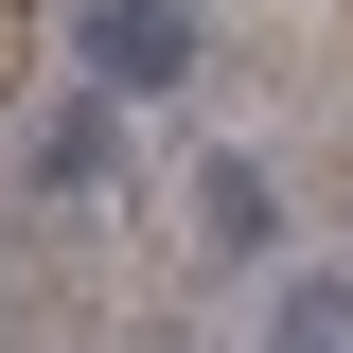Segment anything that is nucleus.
I'll list each match as a JSON object with an SVG mask.
<instances>
[{"label": "nucleus", "instance_id": "obj_1", "mask_svg": "<svg viewBox=\"0 0 353 353\" xmlns=\"http://www.w3.org/2000/svg\"><path fill=\"white\" fill-rule=\"evenodd\" d=\"M194 53H212V36H194V0H88V18H71V71L106 88V106H159Z\"/></svg>", "mask_w": 353, "mask_h": 353}, {"label": "nucleus", "instance_id": "obj_2", "mask_svg": "<svg viewBox=\"0 0 353 353\" xmlns=\"http://www.w3.org/2000/svg\"><path fill=\"white\" fill-rule=\"evenodd\" d=\"M194 248H212V265H265V248H283V194H265V159H194Z\"/></svg>", "mask_w": 353, "mask_h": 353}, {"label": "nucleus", "instance_id": "obj_3", "mask_svg": "<svg viewBox=\"0 0 353 353\" xmlns=\"http://www.w3.org/2000/svg\"><path fill=\"white\" fill-rule=\"evenodd\" d=\"M88 176H106V88H88V106H53V124H36V194H88Z\"/></svg>", "mask_w": 353, "mask_h": 353}, {"label": "nucleus", "instance_id": "obj_4", "mask_svg": "<svg viewBox=\"0 0 353 353\" xmlns=\"http://www.w3.org/2000/svg\"><path fill=\"white\" fill-rule=\"evenodd\" d=\"M265 353H353V283H283V336Z\"/></svg>", "mask_w": 353, "mask_h": 353}, {"label": "nucleus", "instance_id": "obj_5", "mask_svg": "<svg viewBox=\"0 0 353 353\" xmlns=\"http://www.w3.org/2000/svg\"><path fill=\"white\" fill-rule=\"evenodd\" d=\"M0 36H18V0H0Z\"/></svg>", "mask_w": 353, "mask_h": 353}]
</instances>
